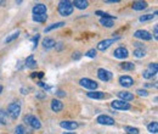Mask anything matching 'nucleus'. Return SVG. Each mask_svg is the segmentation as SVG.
Listing matches in <instances>:
<instances>
[{
  "instance_id": "f3484780",
  "label": "nucleus",
  "mask_w": 158,
  "mask_h": 134,
  "mask_svg": "<svg viewBox=\"0 0 158 134\" xmlns=\"http://www.w3.org/2000/svg\"><path fill=\"white\" fill-rule=\"evenodd\" d=\"M146 8H147L146 2H135V3H133V9L136 10V11H141V10H143Z\"/></svg>"
},
{
  "instance_id": "7c9ffc66",
  "label": "nucleus",
  "mask_w": 158,
  "mask_h": 134,
  "mask_svg": "<svg viewBox=\"0 0 158 134\" xmlns=\"http://www.w3.org/2000/svg\"><path fill=\"white\" fill-rule=\"evenodd\" d=\"M125 130H127L128 134H139V129L137 128H133V127H129V126L125 127Z\"/></svg>"
},
{
  "instance_id": "9b49d317",
  "label": "nucleus",
  "mask_w": 158,
  "mask_h": 134,
  "mask_svg": "<svg viewBox=\"0 0 158 134\" xmlns=\"http://www.w3.org/2000/svg\"><path fill=\"white\" fill-rule=\"evenodd\" d=\"M60 126H61L62 128L67 129V130H74V129L78 128V123L74 122V121H62V122L60 123Z\"/></svg>"
},
{
  "instance_id": "2eb2a0df",
  "label": "nucleus",
  "mask_w": 158,
  "mask_h": 134,
  "mask_svg": "<svg viewBox=\"0 0 158 134\" xmlns=\"http://www.w3.org/2000/svg\"><path fill=\"white\" fill-rule=\"evenodd\" d=\"M62 109H63V104H62L60 100L54 99V100L51 101V110H52V111H55V112H60Z\"/></svg>"
},
{
  "instance_id": "c85d7f7f",
  "label": "nucleus",
  "mask_w": 158,
  "mask_h": 134,
  "mask_svg": "<svg viewBox=\"0 0 158 134\" xmlns=\"http://www.w3.org/2000/svg\"><path fill=\"white\" fill-rule=\"evenodd\" d=\"M18 34H20V32H18V31H17V32H14V33H12L11 35H9V37H8L6 39H5V42H6V43H10V42L15 40V39H16V38L18 37Z\"/></svg>"
},
{
  "instance_id": "dca6fc26",
  "label": "nucleus",
  "mask_w": 158,
  "mask_h": 134,
  "mask_svg": "<svg viewBox=\"0 0 158 134\" xmlns=\"http://www.w3.org/2000/svg\"><path fill=\"white\" fill-rule=\"evenodd\" d=\"M72 4H73L77 9H81V10L87 9V8L89 6V3L87 2V0H75V2H73Z\"/></svg>"
},
{
  "instance_id": "a211bd4d",
  "label": "nucleus",
  "mask_w": 158,
  "mask_h": 134,
  "mask_svg": "<svg viewBox=\"0 0 158 134\" xmlns=\"http://www.w3.org/2000/svg\"><path fill=\"white\" fill-rule=\"evenodd\" d=\"M26 66L28 69H34L37 67V61L34 60V56L33 55H29L27 59H26Z\"/></svg>"
},
{
  "instance_id": "6e6552de",
  "label": "nucleus",
  "mask_w": 158,
  "mask_h": 134,
  "mask_svg": "<svg viewBox=\"0 0 158 134\" xmlns=\"http://www.w3.org/2000/svg\"><path fill=\"white\" fill-rule=\"evenodd\" d=\"M97 123L100 124H105V126H113L114 124V119L110 116H106V115H101L97 117Z\"/></svg>"
},
{
  "instance_id": "f03ea898",
  "label": "nucleus",
  "mask_w": 158,
  "mask_h": 134,
  "mask_svg": "<svg viewBox=\"0 0 158 134\" xmlns=\"http://www.w3.org/2000/svg\"><path fill=\"white\" fill-rule=\"evenodd\" d=\"M8 111H9L8 113H9L12 118H17V117L20 116V113H21V106H20V104H17V102H12V104L9 105Z\"/></svg>"
},
{
  "instance_id": "c9c22d12",
  "label": "nucleus",
  "mask_w": 158,
  "mask_h": 134,
  "mask_svg": "<svg viewBox=\"0 0 158 134\" xmlns=\"http://www.w3.org/2000/svg\"><path fill=\"white\" fill-rule=\"evenodd\" d=\"M39 34H37V37L33 38V42H34V48H37V44H38V40H39Z\"/></svg>"
},
{
  "instance_id": "7ed1b4c3",
  "label": "nucleus",
  "mask_w": 158,
  "mask_h": 134,
  "mask_svg": "<svg viewBox=\"0 0 158 134\" xmlns=\"http://www.w3.org/2000/svg\"><path fill=\"white\" fill-rule=\"evenodd\" d=\"M79 84H81L83 88L89 89V90H95L97 88V83L93 79H89V78H82L81 81H79Z\"/></svg>"
},
{
  "instance_id": "412c9836",
  "label": "nucleus",
  "mask_w": 158,
  "mask_h": 134,
  "mask_svg": "<svg viewBox=\"0 0 158 134\" xmlns=\"http://www.w3.org/2000/svg\"><path fill=\"white\" fill-rule=\"evenodd\" d=\"M63 26H64V22H57V23H52V25L48 26V27L44 29V32H45V33H48V32H50V31H52V29H56V28H60V27H63Z\"/></svg>"
},
{
  "instance_id": "f704fd0d",
  "label": "nucleus",
  "mask_w": 158,
  "mask_h": 134,
  "mask_svg": "<svg viewBox=\"0 0 158 134\" xmlns=\"http://www.w3.org/2000/svg\"><path fill=\"white\" fill-rule=\"evenodd\" d=\"M73 59H74V60H79V59H81V52H79V51L74 52V54H73Z\"/></svg>"
},
{
  "instance_id": "a878e982",
  "label": "nucleus",
  "mask_w": 158,
  "mask_h": 134,
  "mask_svg": "<svg viewBox=\"0 0 158 134\" xmlns=\"http://www.w3.org/2000/svg\"><path fill=\"white\" fill-rule=\"evenodd\" d=\"M120 67L123 70H125V71H131V70H134V63L133 62H123L122 65H120Z\"/></svg>"
},
{
  "instance_id": "ea45409f",
  "label": "nucleus",
  "mask_w": 158,
  "mask_h": 134,
  "mask_svg": "<svg viewBox=\"0 0 158 134\" xmlns=\"http://www.w3.org/2000/svg\"><path fill=\"white\" fill-rule=\"evenodd\" d=\"M62 46H63V45H62V43H58V45H57V50H61V49H62Z\"/></svg>"
},
{
  "instance_id": "79ce46f5",
  "label": "nucleus",
  "mask_w": 158,
  "mask_h": 134,
  "mask_svg": "<svg viewBox=\"0 0 158 134\" xmlns=\"http://www.w3.org/2000/svg\"><path fill=\"white\" fill-rule=\"evenodd\" d=\"M63 134H75V133H63Z\"/></svg>"
},
{
  "instance_id": "aec40b11",
  "label": "nucleus",
  "mask_w": 158,
  "mask_h": 134,
  "mask_svg": "<svg viewBox=\"0 0 158 134\" xmlns=\"http://www.w3.org/2000/svg\"><path fill=\"white\" fill-rule=\"evenodd\" d=\"M88 96L91 98V99H104V98H106L105 93H102V92H90V93H88Z\"/></svg>"
},
{
  "instance_id": "b1692460",
  "label": "nucleus",
  "mask_w": 158,
  "mask_h": 134,
  "mask_svg": "<svg viewBox=\"0 0 158 134\" xmlns=\"http://www.w3.org/2000/svg\"><path fill=\"white\" fill-rule=\"evenodd\" d=\"M100 23L104 26V27H112L113 26V18H101L100 20Z\"/></svg>"
},
{
  "instance_id": "9d476101",
  "label": "nucleus",
  "mask_w": 158,
  "mask_h": 134,
  "mask_svg": "<svg viewBox=\"0 0 158 134\" xmlns=\"http://www.w3.org/2000/svg\"><path fill=\"white\" fill-rule=\"evenodd\" d=\"M116 39H118V38H114V39H105V40H102V42H100L99 44H97V49L99 50H101V51H105V50H107L113 43H114V40Z\"/></svg>"
},
{
  "instance_id": "393cba45",
  "label": "nucleus",
  "mask_w": 158,
  "mask_h": 134,
  "mask_svg": "<svg viewBox=\"0 0 158 134\" xmlns=\"http://www.w3.org/2000/svg\"><path fill=\"white\" fill-rule=\"evenodd\" d=\"M156 15H157V12H154V14H147V15H143V16H141V17H140V21H141V22L151 21V20H153V18L156 17Z\"/></svg>"
},
{
  "instance_id": "e433bc0d",
  "label": "nucleus",
  "mask_w": 158,
  "mask_h": 134,
  "mask_svg": "<svg viewBox=\"0 0 158 134\" xmlns=\"http://www.w3.org/2000/svg\"><path fill=\"white\" fill-rule=\"evenodd\" d=\"M154 39H158V26L154 27Z\"/></svg>"
},
{
  "instance_id": "2f4dec72",
  "label": "nucleus",
  "mask_w": 158,
  "mask_h": 134,
  "mask_svg": "<svg viewBox=\"0 0 158 134\" xmlns=\"http://www.w3.org/2000/svg\"><path fill=\"white\" fill-rule=\"evenodd\" d=\"M85 55H87L88 57H96V50H95V49H90Z\"/></svg>"
},
{
  "instance_id": "20e7f679",
  "label": "nucleus",
  "mask_w": 158,
  "mask_h": 134,
  "mask_svg": "<svg viewBox=\"0 0 158 134\" xmlns=\"http://www.w3.org/2000/svg\"><path fill=\"white\" fill-rule=\"evenodd\" d=\"M25 122L28 123V124H29L32 128H34V129H40V128H41L40 121H39L37 117H34V116H26V117H25Z\"/></svg>"
},
{
  "instance_id": "58836bf2",
  "label": "nucleus",
  "mask_w": 158,
  "mask_h": 134,
  "mask_svg": "<svg viewBox=\"0 0 158 134\" xmlns=\"http://www.w3.org/2000/svg\"><path fill=\"white\" fill-rule=\"evenodd\" d=\"M118 2H119V0H107L106 3H118Z\"/></svg>"
},
{
  "instance_id": "72a5a7b5",
  "label": "nucleus",
  "mask_w": 158,
  "mask_h": 134,
  "mask_svg": "<svg viewBox=\"0 0 158 134\" xmlns=\"http://www.w3.org/2000/svg\"><path fill=\"white\" fill-rule=\"evenodd\" d=\"M15 133H16V134H25V128H23V126H17Z\"/></svg>"
},
{
  "instance_id": "39448f33",
  "label": "nucleus",
  "mask_w": 158,
  "mask_h": 134,
  "mask_svg": "<svg viewBox=\"0 0 158 134\" xmlns=\"http://www.w3.org/2000/svg\"><path fill=\"white\" fill-rule=\"evenodd\" d=\"M111 106L114 109V110H129L130 109V105H129V102H127V101H123V100H113L112 101V104H111Z\"/></svg>"
},
{
  "instance_id": "4c0bfd02",
  "label": "nucleus",
  "mask_w": 158,
  "mask_h": 134,
  "mask_svg": "<svg viewBox=\"0 0 158 134\" xmlns=\"http://www.w3.org/2000/svg\"><path fill=\"white\" fill-rule=\"evenodd\" d=\"M57 95H58V96H64L66 94H64L62 90H58V92H57Z\"/></svg>"
},
{
  "instance_id": "473e14b6",
  "label": "nucleus",
  "mask_w": 158,
  "mask_h": 134,
  "mask_svg": "<svg viewBox=\"0 0 158 134\" xmlns=\"http://www.w3.org/2000/svg\"><path fill=\"white\" fill-rule=\"evenodd\" d=\"M136 93H137L140 96H143V98H146V96L148 95V93H147L145 89H137V90H136Z\"/></svg>"
},
{
  "instance_id": "c756f323",
  "label": "nucleus",
  "mask_w": 158,
  "mask_h": 134,
  "mask_svg": "<svg viewBox=\"0 0 158 134\" xmlns=\"http://www.w3.org/2000/svg\"><path fill=\"white\" fill-rule=\"evenodd\" d=\"M145 55H146V52H145L143 49H136V50H134V56H136V57H142Z\"/></svg>"
},
{
  "instance_id": "f8f14e48",
  "label": "nucleus",
  "mask_w": 158,
  "mask_h": 134,
  "mask_svg": "<svg viewBox=\"0 0 158 134\" xmlns=\"http://www.w3.org/2000/svg\"><path fill=\"white\" fill-rule=\"evenodd\" d=\"M119 83H120V85H123L124 88H130V87L133 85L134 81H133V78L129 77V76H122V77L119 78Z\"/></svg>"
},
{
  "instance_id": "423d86ee",
  "label": "nucleus",
  "mask_w": 158,
  "mask_h": 134,
  "mask_svg": "<svg viewBox=\"0 0 158 134\" xmlns=\"http://www.w3.org/2000/svg\"><path fill=\"white\" fill-rule=\"evenodd\" d=\"M134 37L135 38H139V39H142V40H151L152 39V34L147 31H143V29H139L134 33Z\"/></svg>"
},
{
  "instance_id": "0eeeda50",
  "label": "nucleus",
  "mask_w": 158,
  "mask_h": 134,
  "mask_svg": "<svg viewBox=\"0 0 158 134\" xmlns=\"http://www.w3.org/2000/svg\"><path fill=\"white\" fill-rule=\"evenodd\" d=\"M97 77H99L101 81H104V82H108V81H111V78H112V73H111L110 71L105 70V69H100V70L97 71Z\"/></svg>"
},
{
  "instance_id": "ddd939ff",
  "label": "nucleus",
  "mask_w": 158,
  "mask_h": 134,
  "mask_svg": "<svg viewBox=\"0 0 158 134\" xmlns=\"http://www.w3.org/2000/svg\"><path fill=\"white\" fill-rule=\"evenodd\" d=\"M33 14L34 15H46V6L44 4H37L33 8Z\"/></svg>"
},
{
  "instance_id": "f257e3e1",
  "label": "nucleus",
  "mask_w": 158,
  "mask_h": 134,
  "mask_svg": "<svg viewBox=\"0 0 158 134\" xmlns=\"http://www.w3.org/2000/svg\"><path fill=\"white\" fill-rule=\"evenodd\" d=\"M58 12L63 17H67V16L72 15V12H73V4L71 2H68V0L60 2V4H58Z\"/></svg>"
},
{
  "instance_id": "6ab92c4d",
  "label": "nucleus",
  "mask_w": 158,
  "mask_h": 134,
  "mask_svg": "<svg viewBox=\"0 0 158 134\" xmlns=\"http://www.w3.org/2000/svg\"><path fill=\"white\" fill-rule=\"evenodd\" d=\"M55 40L52 39V38H45L44 40H43V46L45 48V49H51V48H54L55 46Z\"/></svg>"
},
{
  "instance_id": "1a4fd4ad",
  "label": "nucleus",
  "mask_w": 158,
  "mask_h": 134,
  "mask_svg": "<svg viewBox=\"0 0 158 134\" xmlns=\"http://www.w3.org/2000/svg\"><path fill=\"white\" fill-rule=\"evenodd\" d=\"M113 55H114V57L123 60V59H127V57H128L129 52H128V49H127V48L120 46V48H118V49H116V50H114Z\"/></svg>"
},
{
  "instance_id": "cd10ccee",
  "label": "nucleus",
  "mask_w": 158,
  "mask_h": 134,
  "mask_svg": "<svg viewBox=\"0 0 158 134\" xmlns=\"http://www.w3.org/2000/svg\"><path fill=\"white\" fill-rule=\"evenodd\" d=\"M0 122L3 124L8 122V112H5L4 110H0Z\"/></svg>"
},
{
  "instance_id": "a19ab883",
  "label": "nucleus",
  "mask_w": 158,
  "mask_h": 134,
  "mask_svg": "<svg viewBox=\"0 0 158 134\" xmlns=\"http://www.w3.org/2000/svg\"><path fill=\"white\" fill-rule=\"evenodd\" d=\"M2 92H3V87H2V85H0V93H2Z\"/></svg>"
},
{
  "instance_id": "4be33fe9",
  "label": "nucleus",
  "mask_w": 158,
  "mask_h": 134,
  "mask_svg": "<svg viewBox=\"0 0 158 134\" xmlns=\"http://www.w3.org/2000/svg\"><path fill=\"white\" fill-rule=\"evenodd\" d=\"M147 70L150 71V73H151L152 76H156L157 72H158V66H157L156 62H152V63H150V66H148Z\"/></svg>"
},
{
  "instance_id": "5701e85b",
  "label": "nucleus",
  "mask_w": 158,
  "mask_h": 134,
  "mask_svg": "<svg viewBox=\"0 0 158 134\" xmlns=\"http://www.w3.org/2000/svg\"><path fill=\"white\" fill-rule=\"evenodd\" d=\"M147 129H148L150 133L157 134V133H158V123H157V122H152V123H150L148 127H147Z\"/></svg>"
},
{
  "instance_id": "bb28decb",
  "label": "nucleus",
  "mask_w": 158,
  "mask_h": 134,
  "mask_svg": "<svg viewBox=\"0 0 158 134\" xmlns=\"http://www.w3.org/2000/svg\"><path fill=\"white\" fill-rule=\"evenodd\" d=\"M48 18V15H33V20L37 22H45Z\"/></svg>"
},
{
  "instance_id": "4468645a",
  "label": "nucleus",
  "mask_w": 158,
  "mask_h": 134,
  "mask_svg": "<svg viewBox=\"0 0 158 134\" xmlns=\"http://www.w3.org/2000/svg\"><path fill=\"white\" fill-rule=\"evenodd\" d=\"M118 98L120 100H123V101H131V100H134V95L131 93H129V92H119L118 93Z\"/></svg>"
}]
</instances>
